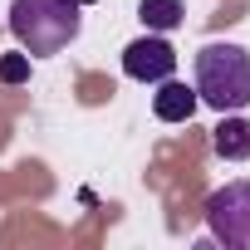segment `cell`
<instances>
[{"instance_id":"1","label":"cell","mask_w":250,"mask_h":250,"mask_svg":"<svg viewBox=\"0 0 250 250\" xmlns=\"http://www.w3.org/2000/svg\"><path fill=\"white\" fill-rule=\"evenodd\" d=\"M83 30V5L79 0H15L10 5V35L30 59H54L64 54Z\"/></svg>"},{"instance_id":"2","label":"cell","mask_w":250,"mask_h":250,"mask_svg":"<svg viewBox=\"0 0 250 250\" xmlns=\"http://www.w3.org/2000/svg\"><path fill=\"white\" fill-rule=\"evenodd\" d=\"M196 98L216 113L250 108V49L240 44H201L196 49Z\"/></svg>"},{"instance_id":"3","label":"cell","mask_w":250,"mask_h":250,"mask_svg":"<svg viewBox=\"0 0 250 250\" xmlns=\"http://www.w3.org/2000/svg\"><path fill=\"white\" fill-rule=\"evenodd\" d=\"M206 230L230 250H250V177L206 196Z\"/></svg>"},{"instance_id":"4","label":"cell","mask_w":250,"mask_h":250,"mask_svg":"<svg viewBox=\"0 0 250 250\" xmlns=\"http://www.w3.org/2000/svg\"><path fill=\"white\" fill-rule=\"evenodd\" d=\"M123 74L138 79V83H162V79L177 74V49L162 35H143L123 49Z\"/></svg>"},{"instance_id":"5","label":"cell","mask_w":250,"mask_h":250,"mask_svg":"<svg viewBox=\"0 0 250 250\" xmlns=\"http://www.w3.org/2000/svg\"><path fill=\"white\" fill-rule=\"evenodd\" d=\"M196 108H201L196 88H187V83H177V79H162L157 93H152V113H157L162 123H191Z\"/></svg>"},{"instance_id":"6","label":"cell","mask_w":250,"mask_h":250,"mask_svg":"<svg viewBox=\"0 0 250 250\" xmlns=\"http://www.w3.org/2000/svg\"><path fill=\"white\" fill-rule=\"evenodd\" d=\"M211 147H216L226 162L250 157V118H221L216 133H211Z\"/></svg>"},{"instance_id":"7","label":"cell","mask_w":250,"mask_h":250,"mask_svg":"<svg viewBox=\"0 0 250 250\" xmlns=\"http://www.w3.org/2000/svg\"><path fill=\"white\" fill-rule=\"evenodd\" d=\"M138 20L152 30V35H167L187 20V5L182 0H138Z\"/></svg>"},{"instance_id":"8","label":"cell","mask_w":250,"mask_h":250,"mask_svg":"<svg viewBox=\"0 0 250 250\" xmlns=\"http://www.w3.org/2000/svg\"><path fill=\"white\" fill-rule=\"evenodd\" d=\"M30 79V54H0V83H25Z\"/></svg>"},{"instance_id":"9","label":"cell","mask_w":250,"mask_h":250,"mask_svg":"<svg viewBox=\"0 0 250 250\" xmlns=\"http://www.w3.org/2000/svg\"><path fill=\"white\" fill-rule=\"evenodd\" d=\"M79 5H88V0H79Z\"/></svg>"}]
</instances>
